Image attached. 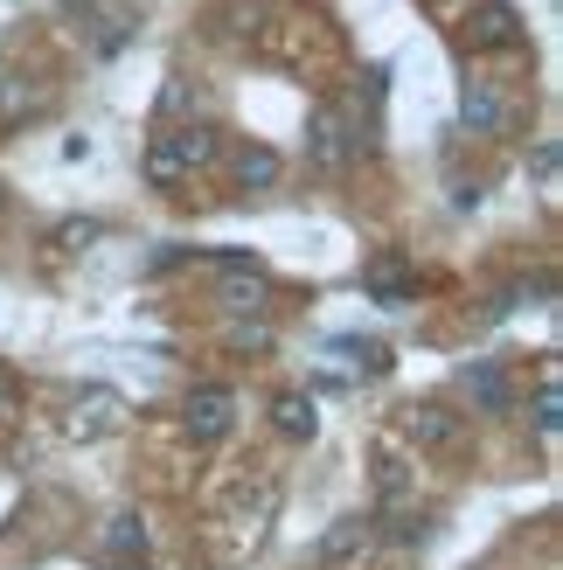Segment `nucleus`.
I'll return each mask as SVG.
<instances>
[{
    "mask_svg": "<svg viewBox=\"0 0 563 570\" xmlns=\"http://www.w3.org/2000/svg\"><path fill=\"white\" fill-rule=\"evenodd\" d=\"M216 154H223L216 126H167V132L147 139V181L154 188H175V181L195 175V167H209Z\"/></svg>",
    "mask_w": 563,
    "mask_h": 570,
    "instance_id": "obj_1",
    "label": "nucleus"
},
{
    "mask_svg": "<svg viewBox=\"0 0 563 570\" xmlns=\"http://www.w3.org/2000/svg\"><path fill=\"white\" fill-rule=\"evenodd\" d=\"M362 147H369V132H362L342 105H320L314 119H306V160L314 167H348Z\"/></svg>",
    "mask_w": 563,
    "mask_h": 570,
    "instance_id": "obj_2",
    "label": "nucleus"
},
{
    "mask_svg": "<svg viewBox=\"0 0 563 570\" xmlns=\"http://www.w3.org/2000/svg\"><path fill=\"white\" fill-rule=\"evenodd\" d=\"M181 424H188L195 445L230 439V424H237V390H230V383H195L188 404H181Z\"/></svg>",
    "mask_w": 563,
    "mask_h": 570,
    "instance_id": "obj_3",
    "label": "nucleus"
},
{
    "mask_svg": "<svg viewBox=\"0 0 563 570\" xmlns=\"http://www.w3.org/2000/svg\"><path fill=\"white\" fill-rule=\"evenodd\" d=\"M460 119H466V132H481V139H501V132L515 126V105L501 98L487 77H466V83H460Z\"/></svg>",
    "mask_w": 563,
    "mask_h": 570,
    "instance_id": "obj_4",
    "label": "nucleus"
},
{
    "mask_svg": "<svg viewBox=\"0 0 563 570\" xmlns=\"http://www.w3.org/2000/svg\"><path fill=\"white\" fill-rule=\"evenodd\" d=\"M119 424H126V396L119 390L91 383V390L70 396V439H105V432H119Z\"/></svg>",
    "mask_w": 563,
    "mask_h": 570,
    "instance_id": "obj_5",
    "label": "nucleus"
},
{
    "mask_svg": "<svg viewBox=\"0 0 563 570\" xmlns=\"http://www.w3.org/2000/svg\"><path fill=\"white\" fill-rule=\"evenodd\" d=\"M376 550V515H342L327 535H320V563H355Z\"/></svg>",
    "mask_w": 563,
    "mask_h": 570,
    "instance_id": "obj_6",
    "label": "nucleus"
},
{
    "mask_svg": "<svg viewBox=\"0 0 563 570\" xmlns=\"http://www.w3.org/2000/svg\"><path fill=\"white\" fill-rule=\"evenodd\" d=\"M466 42H473V49H515V42H522L515 8H508V0H487V8L466 21Z\"/></svg>",
    "mask_w": 563,
    "mask_h": 570,
    "instance_id": "obj_7",
    "label": "nucleus"
},
{
    "mask_svg": "<svg viewBox=\"0 0 563 570\" xmlns=\"http://www.w3.org/2000/svg\"><path fill=\"white\" fill-rule=\"evenodd\" d=\"M223 272H230V285H223V306H230V313H258V306L271 299L265 272L250 265V258H223Z\"/></svg>",
    "mask_w": 563,
    "mask_h": 570,
    "instance_id": "obj_8",
    "label": "nucleus"
},
{
    "mask_svg": "<svg viewBox=\"0 0 563 570\" xmlns=\"http://www.w3.org/2000/svg\"><path fill=\"white\" fill-rule=\"evenodd\" d=\"M271 424H278V439H314L320 432V404H314V396H306V390H286V396H278V404H271Z\"/></svg>",
    "mask_w": 563,
    "mask_h": 570,
    "instance_id": "obj_9",
    "label": "nucleus"
},
{
    "mask_svg": "<svg viewBox=\"0 0 563 570\" xmlns=\"http://www.w3.org/2000/svg\"><path fill=\"white\" fill-rule=\"evenodd\" d=\"M362 285H369V299H376V306H404V299L417 293V278L404 272V258H376L369 272H362Z\"/></svg>",
    "mask_w": 563,
    "mask_h": 570,
    "instance_id": "obj_10",
    "label": "nucleus"
},
{
    "mask_svg": "<svg viewBox=\"0 0 563 570\" xmlns=\"http://www.w3.org/2000/svg\"><path fill=\"white\" fill-rule=\"evenodd\" d=\"M404 432H411L417 445H453V439H460V417L445 411V404H411V411H404Z\"/></svg>",
    "mask_w": 563,
    "mask_h": 570,
    "instance_id": "obj_11",
    "label": "nucleus"
},
{
    "mask_svg": "<svg viewBox=\"0 0 563 570\" xmlns=\"http://www.w3.org/2000/svg\"><path fill=\"white\" fill-rule=\"evenodd\" d=\"M460 376H466V390H473V404H481V411H508V376H501L494 362H466Z\"/></svg>",
    "mask_w": 563,
    "mask_h": 570,
    "instance_id": "obj_12",
    "label": "nucleus"
},
{
    "mask_svg": "<svg viewBox=\"0 0 563 570\" xmlns=\"http://www.w3.org/2000/svg\"><path fill=\"white\" fill-rule=\"evenodd\" d=\"M147 543H154V535H147V522H139V515H111V522H105V550H111V557L139 563V557H147Z\"/></svg>",
    "mask_w": 563,
    "mask_h": 570,
    "instance_id": "obj_13",
    "label": "nucleus"
},
{
    "mask_svg": "<svg viewBox=\"0 0 563 570\" xmlns=\"http://www.w3.org/2000/svg\"><path fill=\"white\" fill-rule=\"evenodd\" d=\"M278 175H286V160H278L271 147H244L237 154V181L244 188H278Z\"/></svg>",
    "mask_w": 563,
    "mask_h": 570,
    "instance_id": "obj_14",
    "label": "nucleus"
},
{
    "mask_svg": "<svg viewBox=\"0 0 563 570\" xmlns=\"http://www.w3.org/2000/svg\"><path fill=\"white\" fill-rule=\"evenodd\" d=\"M334 355L355 362V368H369V376H383V368H389V348H383V341H334Z\"/></svg>",
    "mask_w": 563,
    "mask_h": 570,
    "instance_id": "obj_15",
    "label": "nucleus"
},
{
    "mask_svg": "<svg viewBox=\"0 0 563 570\" xmlns=\"http://www.w3.org/2000/svg\"><path fill=\"white\" fill-rule=\"evenodd\" d=\"M556 424H563V390H556V376H543V390H536V432L556 439Z\"/></svg>",
    "mask_w": 563,
    "mask_h": 570,
    "instance_id": "obj_16",
    "label": "nucleus"
},
{
    "mask_svg": "<svg viewBox=\"0 0 563 570\" xmlns=\"http://www.w3.org/2000/svg\"><path fill=\"white\" fill-rule=\"evenodd\" d=\"M230 348H244V355H265L271 348V327L258 321V327H230Z\"/></svg>",
    "mask_w": 563,
    "mask_h": 570,
    "instance_id": "obj_17",
    "label": "nucleus"
},
{
    "mask_svg": "<svg viewBox=\"0 0 563 570\" xmlns=\"http://www.w3.org/2000/svg\"><path fill=\"white\" fill-rule=\"evenodd\" d=\"M21 105H36V91H21V77H0V111L21 119Z\"/></svg>",
    "mask_w": 563,
    "mask_h": 570,
    "instance_id": "obj_18",
    "label": "nucleus"
},
{
    "mask_svg": "<svg viewBox=\"0 0 563 570\" xmlns=\"http://www.w3.org/2000/svg\"><path fill=\"white\" fill-rule=\"evenodd\" d=\"M14 411H21V383H14V368L0 362V424H8Z\"/></svg>",
    "mask_w": 563,
    "mask_h": 570,
    "instance_id": "obj_19",
    "label": "nucleus"
},
{
    "mask_svg": "<svg viewBox=\"0 0 563 570\" xmlns=\"http://www.w3.org/2000/svg\"><path fill=\"white\" fill-rule=\"evenodd\" d=\"M556 160H563L556 139H536V160H529V167H536V181H556Z\"/></svg>",
    "mask_w": 563,
    "mask_h": 570,
    "instance_id": "obj_20",
    "label": "nucleus"
},
{
    "mask_svg": "<svg viewBox=\"0 0 563 570\" xmlns=\"http://www.w3.org/2000/svg\"><path fill=\"white\" fill-rule=\"evenodd\" d=\"M126 570H147V563H126Z\"/></svg>",
    "mask_w": 563,
    "mask_h": 570,
    "instance_id": "obj_21",
    "label": "nucleus"
}]
</instances>
